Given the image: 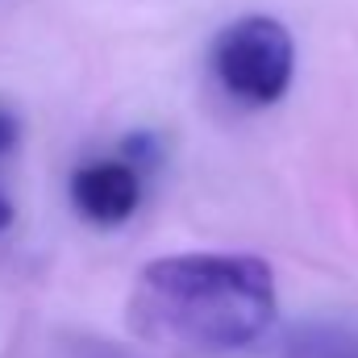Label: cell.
<instances>
[{"instance_id": "1", "label": "cell", "mask_w": 358, "mask_h": 358, "mask_svg": "<svg viewBox=\"0 0 358 358\" xmlns=\"http://www.w3.org/2000/svg\"><path fill=\"white\" fill-rule=\"evenodd\" d=\"M279 317L275 271L242 250L163 255L129 287V325L138 338L183 350H246Z\"/></svg>"}, {"instance_id": "6", "label": "cell", "mask_w": 358, "mask_h": 358, "mask_svg": "<svg viewBox=\"0 0 358 358\" xmlns=\"http://www.w3.org/2000/svg\"><path fill=\"white\" fill-rule=\"evenodd\" d=\"M8 221H13V204H8V196L0 192V229H8Z\"/></svg>"}, {"instance_id": "2", "label": "cell", "mask_w": 358, "mask_h": 358, "mask_svg": "<svg viewBox=\"0 0 358 358\" xmlns=\"http://www.w3.org/2000/svg\"><path fill=\"white\" fill-rule=\"evenodd\" d=\"M208 67L225 96H234L238 104L263 108V104L283 100V92L292 88L296 42L283 21L250 13V17L229 21L217 34L213 50H208Z\"/></svg>"}, {"instance_id": "5", "label": "cell", "mask_w": 358, "mask_h": 358, "mask_svg": "<svg viewBox=\"0 0 358 358\" xmlns=\"http://www.w3.org/2000/svg\"><path fill=\"white\" fill-rule=\"evenodd\" d=\"M17 142H21V121L8 104H0V159H8L17 150Z\"/></svg>"}, {"instance_id": "4", "label": "cell", "mask_w": 358, "mask_h": 358, "mask_svg": "<svg viewBox=\"0 0 358 358\" xmlns=\"http://www.w3.org/2000/svg\"><path fill=\"white\" fill-rule=\"evenodd\" d=\"M159 155H163V146H159L155 134H134V138H125V146H121V159L134 163L138 171L150 167V163H159Z\"/></svg>"}, {"instance_id": "3", "label": "cell", "mask_w": 358, "mask_h": 358, "mask_svg": "<svg viewBox=\"0 0 358 358\" xmlns=\"http://www.w3.org/2000/svg\"><path fill=\"white\" fill-rule=\"evenodd\" d=\"M71 204L100 229L125 225L142 204V171L125 159H92L71 171Z\"/></svg>"}]
</instances>
